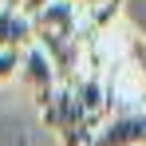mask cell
<instances>
[{"mask_svg": "<svg viewBox=\"0 0 146 146\" xmlns=\"http://www.w3.org/2000/svg\"><path fill=\"white\" fill-rule=\"evenodd\" d=\"M111 115L107 87L95 75H79L75 83H59L48 103H40V119L59 146H91V134Z\"/></svg>", "mask_w": 146, "mask_h": 146, "instance_id": "cell-1", "label": "cell"}, {"mask_svg": "<svg viewBox=\"0 0 146 146\" xmlns=\"http://www.w3.org/2000/svg\"><path fill=\"white\" fill-rule=\"evenodd\" d=\"M32 20V44L51 59V67L59 75V83H75L83 55H87V32H83V12L71 0H51L48 8H40Z\"/></svg>", "mask_w": 146, "mask_h": 146, "instance_id": "cell-2", "label": "cell"}, {"mask_svg": "<svg viewBox=\"0 0 146 146\" xmlns=\"http://www.w3.org/2000/svg\"><path fill=\"white\" fill-rule=\"evenodd\" d=\"M16 79H20V87H24L36 103H48L51 91L59 87V75H55V67H51V59L36 48V44L20 55V71H16Z\"/></svg>", "mask_w": 146, "mask_h": 146, "instance_id": "cell-3", "label": "cell"}, {"mask_svg": "<svg viewBox=\"0 0 146 146\" xmlns=\"http://www.w3.org/2000/svg\"><path fill=\"white\" fill-rule=\"evenodd\" d=\"M91 146H146V111L107 115L91 134Z\"/></svg>", "mask_w": 146, "mask_h": 146, "instance_id": "cell-4", "label": "cell"}, {"mask_svg": "<svg viewBox=\"0 0 146 146\" xmlns=\"http://www.w3.org/2000/svg\"><path fill=\"white\" fill-rule=\"evenodd\" d=\"M32 48V20L20 8L0 4V51H28Z\"/></svg>", "mask_w": 146, "mask_h": 146, "instance_id": "cell-5", "label": "cell"}, {"mask_svg": "<svg viewBox=\"0 0 146 146\" xmlns=\"http://www.w3.org/2000/svg\"><path fill=\"white\" fill-rule=\"evenodd\" d=\"M20 55H24V51H0V83L16 79V71H20Z\"/></svg>", "mask_w": 146, "mask_h": 146, "instance_id": "cell-6", "label": "cell"}, {"mask_svg": "<svg viewBox=\"0 0 146 146\" xmlns=\"http://www.w3.org/2000/svg\"><path fill=\"white\" fill-rule=\"evenodd\" d=\"M79 8H122V0H79Z\"/></svg>", "mask_w": 146, "mask_h": 146, "instance_id": "cell-7", "label": "cell"}, {"mask_svg": "<svg viewBox=\"0 0 146 146\" xmlns=\"http://www.w3.org/2000/svg\"><path fill=\"white\" fill-rule=\"evenodd\" d=\"M4 4H12V8H20V4H24V0H4Z\"/></svg>", "mask_w": 146, "mask_h": 146, "instance_id": "cell-8", "label": "cell"}, {"mask_svg": "<svg viewBox=\"0 0 146 146\" xmlns=\"http://www.w3.org/2000/svg\"><path fill=\"white\" fill-rule=\"evenodd\" d=\"M71 4H79V0H71Z\"/></svg>", "mask_w": 146, "mask_h": 146, "instance_id": "cell-9", "label": "cell"}]
</instances>
